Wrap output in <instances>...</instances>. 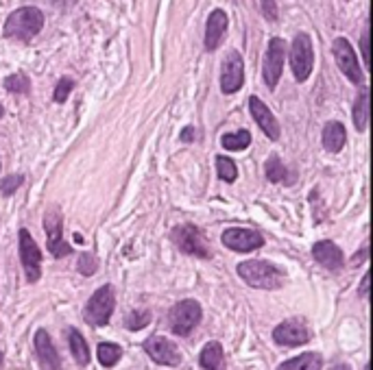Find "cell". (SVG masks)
Returning <instances> with one entry per match:
<instances>
[{"mask_svg": "<svg viewBox=\"0 0 373 370\" xmlns=\"http://www.w3.org/2000/svg\"><path fill=\"white\" fill-rule=\"evenodd\" d=\"M149 323H151V311L149 309H135L125 320L129 331H140V329H145Z\"/></svg>", "mask_w": 373, "mask_h": 370, "instance_id": "obj_28", "label": "cell"}, {"mask_svg": "<svg viewBox=\"0 0 373 370\" xmlns=\"http://www.w3.org/2000/svg\"><path fill=\"white\" fill-rule=\"evenodd\" d=\"M216 173H218V179H223L225 183H234L238 177L236 163L229 157H216Z\"/></svg>", "mask_w": 373, "mask_h": 370, "instance_id": "obj_26", "label": "cell"}, {"mask_svg": "<svg viewBox=\"0 0 373 370\" xmlns=\"http://www.w3.org/2000/svg\"><path fill=\"white\" fill-rule=\"evenodd\" d=\"M96 357H99V362H101L103 366L111 368V366H116V364L121 362L123 349H121L118 345L103 342V345H99V349H96Z\"/></svg>", "mask_w": 373, "mask_h": 370, "instance_id": "obj_24", "label": "cell"}, {"mask_svg": "<svg viewBox=\"0 0 373 370\" xmlns=\"http://www.w3.org/2000/svg\"><path fill=\"white\" fill-rule=\"evenodd\" d=\"M334 370H350V366H345V364H340V366H334Z\"/></svg>", "mask_w": 373, "mask_h": 370, "instance_id": "obj_37", "label": "cell"}, {"mask_svg": "<svg viewBox=\"0 0 373 370\" xmlns=\"http://www.w3.org/2000/svg\"><path fill=\"white\" fill-rule=\"evenodd\" d=\"M310 327L301 318H289L273 329V340L279 347H301L310 342Z\"/></svg>", "mask_w": 373, "mask_h": 370, "instance_id": "obj_9", "label": "cell"}, {"mask_svg": "<svg viewBox=\"0 0 373 370\" xmlns=\"http://www.w3.org/2000/svg\"><path fill=\"white\" fill-rule=\"evenodd\" d=\"M221 144H223L225 151H245L251 144V133L249 131L227 133V135H223Z\"/></svg>", "mask_w": 373, "mask_h": 370, "instance_id": "obj_25", "label": "cell"}, {"mask_svg": "<svg viewBox=\"0 0 373 370\" xmlns=\"http://www.w3.org/2000/svg\"><path fill=\"white\" fill-rule=\"evenodd\" d=\"M260 7H262V13L267 20L275 22L277 20V5H275V0H260Z\"/></svg>", "mask_w": 373, "mask_h": 370, "instance_id": "obj_33", "label": "cell"}, {"mask_svg": "<svg viewBox=\"0 0 373 370\" xmlns=\"http://www.w3.org/2000/svg\"><path fill=\"white\" fill-rule=\"evenodd\" d=\"M334 57H336V64H338L340 72L345 74L352 83L360 85L362 83V70L358 66V59H356V52H354L352 44L345 37H338L334 42Z\"/></svg>", "mask_w": 373, "mask_h": 370, "instance_id": "obj_13", "label": "cell"}, {"mask_svg": "<svg viewBox=\"0 0 373 370\" xmlns=\"http://www.w3.org/2000/svg\"><path fill=\"white\" fill-rule=\"evenodd\" d=\"M323 366V359L319 353H304V355H297L289 362H284L277 366V370H321Z\"/></svg>", "mask_w": 373, "mask_h": 370, "instance_id": "obj_21", "label": "cell"}, {"mask_svg": "<svg viewBox=\"0 0 373 370\" xmlns=\"http://www.w3.org/2000/svg\"><path fill=\"white\" fill-rule=\"evenodd\" d=\"M5 116V109H3V105H0V118H3Z\"/></svg>", "mask_w": 373, "mask_h": 370, "instance_id": "obj_39", "label": "cell"}, {"mask_svg": "<svg viewBox=\"0 0 373 370\" xmlns=\"http://www.w3.org/2000/svg\"><path fill=\"white\" fill-rule=\"evenodd\" d=\"M68 345H70V353L72 357L77 359L79 366H88L90 364V349H88V342H85V337L77 331V329H70L68 331Z\"/></svg>", "mask_w": 373, "mask_h": 370, "instance_id": "obj_22", "label": "cell"}, {"mask_svg": "<svg viewBox=\"0 0 373 370\" xmlns=\"http://www.w3.org/2000/svg\"><path fill=\"white\" fill-rule=\"evenodd\" d=\"M284 59H286V42L279 37H273L269 42L267 54H265V83L269 85V90H275L282 70H284Z\"/></svg>", "mask_w": 373, "mask_h": 370, "instance_id": "obj_10", "label": "cell"}, {"mask_svg": "<svg viewBox=\"0 0 373 370\" xmlns=\"http://www.w3.org/2000/svg\"><path fill=\"white\" fill-rule=\"evenodd\" d=\"M360 48H362V59H364V64H369V31H364V33H362Z\"/></svg>", "mask_w": 373, "mask_h": 370, "instance_id": "obj_34", "label": "cell"}, {"mask_svg": "<svg viewBox=\"0 0 373 370\" xmlns=\"http://www.w3.org/2000/svg\"><path fill=\"white\" fill-rule=\"evenodd\" d=\"M223 244L227 248H232V250H238V253H251V250L262 248L265 238L253 229H243V226H236V229H227L223 233Z\"/></svg>", "mask_w": 373, "mask_h": 370, "instance_id": "obj_14", "label": "cell"}, {"mask_svg": "<svg viewBox=\"0 0 373 370\" xmlns=\"http://www.w3.org/2000/svg\"><path fill=\"white\" fill-rule=\"evenodd\" d=\"M20 185H22V177H20V175H13V177H9L7 181L0 183V192L7 194V196H11Z\"/></svg>", "mask_w": 373, "mask_h": 370, "instance_id": "obj_32", "label": "cell"}, {"mask_svg": "<svg viewBox=\"0 0 373 370\" xmlns=\"http://www.w3.org/2000/svg\"><path fill=\"white\" fill-rule=\"evenodd\" d=\"M145 351L149 357L162 366H179L182 364V353L173 340H168L164 335H151L145 342Z\"/></svg>", "mask_w": 373, "mask_h": 370, "instance_id": "obj_11", "label": "cell"}, {"mask_svg": "<svg viewBox=\"0 0 373 370\" xmlns=\"http://www.w3.org/2000/svg\"><path fill=\"white\" fill-rule=\"evenodd\" d=\"M18 240H20V262L26 274V281L35 283L42 277V250L26 229H20Z\"/></svg>", "mask_w": 373, "mask_h": 370, "instance_id": "obj_6", "label": "cell"}, {"mask_svg": "<svg viewBox=\"0 0 373 370\" xmlns=\"http://www.w3.org/2000/svg\"><path fill=\"white\" fill-rule=\"evenodd\" d=\"M352 118L358 131H367V125H369V92L367 90H362L360 96L356 98Z\"/></svg>", "mask_w": 373, "mask_h": 370, "instance_id": "obj_23", "label": "cell"}, {"mask_svg": "<svg viewBox=\"0 0 373 370\" xmlns=\"http://www.w3.org/2000/svg\"><path fill=\"white\" fill-rule=\"evenodd\" d=\"M35 351H38V357L42 362V366H46V370H60L62 368L60 353H57L50 335L44 329H40L35 333Z\"/></svg>", "mask_w": 373, "mask_h": 370, "instance_id": "obj_17", "label": "cell"}, {"mask_svg": "<svg viewBox=\"0 0 373 370\" xmlns=\"http://www.w3.org/2000/svg\"><path fill=\"white\" fill-rule=\"evenodd\" d=\"M347 141V131L340 122H328L323 129V149L328 153H340Z\"/></svg>", "mask_w": 373, "mask_h": 370, "instance_id": "obj_19", "label": "cell"}, {"mask_svg": "<svg viewBox=\"0 0 373 370\" xmlns=\"http://www.w3.org/2000/svg\"><path fill=\"white\" fill-rule=\"evenodd\" d=\"M0 366H3V353H0Z\"/></svg>", "mask_w": 373, "mask_h": 370, "instance_id": "obj_40", "label": "cell"}, {"mask_svg": "<svg viewBox=\"0 0 373 370\" xmlns=\"http://www.w3.org/2000/svg\"><path fill=\"white\" fill-rule=\"evenodd\" d=\"M238 274L247 286L257 290H277L284 283V272L265 260H251L238 264Z\"/></svg>", "mask_w": 373, "mask_h": 370, "instance_id": "obj_1", "label": "cell"}, {"mask_svg": "<svg viewBox=\"0 0 373 370\" xmlns=\"http://www.w3.org/2000/svg\"><path fill=\"white\" fill-rule=\"evenodd\" d=\"M225 31H227V13L223 9L212 11L208 18V26H206V48L216 50L225 37Z\"/></svg>", "mask_w": 373, "mask_h": 370, "instance_id": "obj_18", "label": "cell"}, {"mask_svg": "<svg viewBox=\"0 0 373 370\" xmlns=\"http://www.w3.org/2000/svg\"><path fill=\"white\" fill-rule=\"evenodd\" d=\"M312 258L317 260L321 266L330 268V270H338L345 264V258H343V250L332 242V240H323L317 242L312 248Z\"/></svg>", "mask_w": 373, "mask_h": 370, "instance_id": "obj_16", "label": "cell"}, {"mask_svg": "<svg viewBox=\"0 0 373 370\" xmlns=\"http://www.w3.org/2000/svg\"><path fill=\"white\" fill-rule=\"evenodd\" d=\"M113 307H116L113 290H111V286H103L90 296L88 305H85V309H83V318L92 327H103L109 323V318L113 314Z\"/></svg>", "mask_w": 373, "mask_h": 370, "instance_id": "obj_4", "label": "cell"}, {"mask_svg": "<svg viewBox=\"0 0 373 370\" xmlns=\"http://www.w3.org/2000/svg\"><path fill=\"white\" fill-rule=\"evenodd\" d=\"M72 88H74V81L68 79V76H64L60 83H57L55 94H52V100H55V103H66L68 96H70V92H72Z\"/></svg>", "mask_w": 373, "mask_h": 370, "instance_id": "obj_31", "label": "cell"}, {"mask_svg": "<svg viewBox=\"0 0 373 370\" xmlns=\"http://www.w3.org/2000/svg\"><path fill=\"white\" fill-rule=\"evenodd\" d=\"M199 364L204 370H227L225 368V353L221 342H208L199 355Z\"/></svg>", "mask_w": 373, "mask_h": 370, "instance_id": "obj_20", "label": "cell"}, {"mask_svg": "<svg viewBox=\"0 0 373 370\" xmlns=\"http://www.w3.org/2000/svg\"><path fill=\"white\" fill-rule=\"evenodd\" d=\"M265 173H267V179L271 183H279V181H286V168L284 163L279 161L277 155H271L267 166H265Z\"/></svg>", "mask_w": 373, "mask_h": 370, "instance_id": "obj_27", "label": "cell"}, {"mask_svg": "<svg viewBox=\"0 0 373 370\" xmlns=\"http://www.w3.org/2000/svg\"><path fill=\"white\" fill-rule=\"evenodd\" d=\"M48 3H55V5H64L66 0H48Z\"/></svg>", "mask_w": 373, "mask_h": 370, "instance_id": "obj_38", "label": "cell"}, {"mask_svg": "<svg viewBox=\"0 0 373 370\" xmlns=\"http://www.w3.org/2000/svg\"><path fill=\"white\" fill-rule=\"evenodd\" d=\"M173 242L177 244V248L186 255H192V258L199 260H210V244L204 236V231L194 224H182L173 229Z\"/></svg>", "mask_w": 373, "mask_h": 370, "instance_id": "obj_3", "label": "cell"}, {"mask_svg": "<svg viewBox=\"0 0 373 370\" xmlns=\"http://www.w3.org/2000/svg\"><path fill=\"white\" fill-rule=\"evenodd\" d=\"M44 26V16L35 7L16 9L5 22V37L18 42H31Z\"/></svg>", "mask_w": 373, "mask_h": 370, "instance_id": "obj_2", "label": "cell"}, {"mask_svg": "<svg viewBox=\"0 0 373 370\" xmlns=\"http://www.w3.org/2000/svg\"><path fill=\"white\" fill-rule=\"evenodd\" d=\"M367 290H369V274L362 277V286H360V296H367Z\"/></svg>", "mask_w": 373, "mask_h": 370, "instance_id": "obj_36", "label": "cell"}, {"mask_svg": "<svg viewBox=\"0 0 373 370\" xmlns=\"http://www.w3.org/2000/svg\"><path fill=\"white\" fill-rule=\"evenodd\" d=\"M194 139V129L192 127H186L184 133H182V141H186V144H190V141Z\"/></svg>", "mask_w": 373, "mask_h": 370, "instance_id": "obj_35", "label": "cell"}, {"mask_svg": "<svg viewBox=\"0 0 373 370\" xmlns=\"http://www.w3.org/2000/svg\"><path fill=\"white\" fill-rule=\"evenodd\" d=\"M245 83V66L238 52H229L221 68V90L223 94H234Z\"/></svg>", "mask_w": 373, "mask_h": 370, "instance_id": "obj_12", "label": "cell"}, {"mask_svg": "<svg viewBox=\"0 0 373 370\" xmlns=\"http://www.w3.org/2000/svg\"><path fill=\"white\" fill-rule=\"evenodd\" d=\"M77 268H79V272H81L83 277H90V274L96 272L99 262H96V258H94L92 253H81V255H79V262H77Z\"/></svg>", "mask_w": 373, "mask_h": 370, "instance_id": "obj_30", "label": "cell"}, {"mask_svg": "<svg viewBox=\"0 0 373 370\" xmlns=\"http://www.w3.org/2000/svg\"><path fill=\"white\" fill-rule=\"evenodd\" d=\"M314 66V52L312 42L306 33H299L291 46V68L297 81H306Z\"/></svg>", "mask_w": 373, "mask_h": 370, "instance_id": "obj_8", "label": "cell"}, {"mask_svg": "<svg viewBox=\"0 0 373 370\" xmlns=\"http://www.w3.org/2000/svg\"><path fill=\"white\" fill-rule=\"evenodd\" d=\"M201 323V305L194 299L179 301L168 314V325L175 335H190L194 327Z\"/></svg>", "mask_w": 373, "mask_h": 370, "instance_id": "obj_5", "label": "cell"}, {"mask_svg": "<svg viewBox=\"0 0 373 370\" xmlns=\"http://www.w3.org/2000/svg\"><path fill=\"white\" fill-rule=\"evenodd\" d=\"M249 111H251V116H253L255 125L262 129V133H265L269 139H273V141L279 139L282 129H279L275 116H273L271 109H269L260 98H257V96H251V98H249Z\"/></svg>", "mask_w": 373, "mask_h": 370, "instance_id": "obj_15", "label": "cell"}, {"mask_svg": "<svg viewBox=\"0 0 373 370\" xmlns=\"http://www.w3.org/2000/svg\"><path fill=\"white\" fill-rule=\"evenodd\" d=\"M44 229H46V238H48V248L52 253V258H66V255L72 253V248L64 242V220H62V212L55 205L48 207L46 216H44Z\"/></svg>", "mask_w": 373, "mask_h": 370, "instance_id": "obj_7", "label": "cell"}, {"mask_svg": "<svg viewBox=\"0 0 373 370\" xmlns=\"http://www.w3.org/2000/svg\"><path fill=\"white\" fill-rule=\"evenodd\" d=\"M5 90L13 94H26L31 90V81H28L26 74H11L5 79Z\"/></svg>", "mask_w": 373, "mask_h": 370, "instance_id": "obj_29", "label": "cell"}]
</instances>
